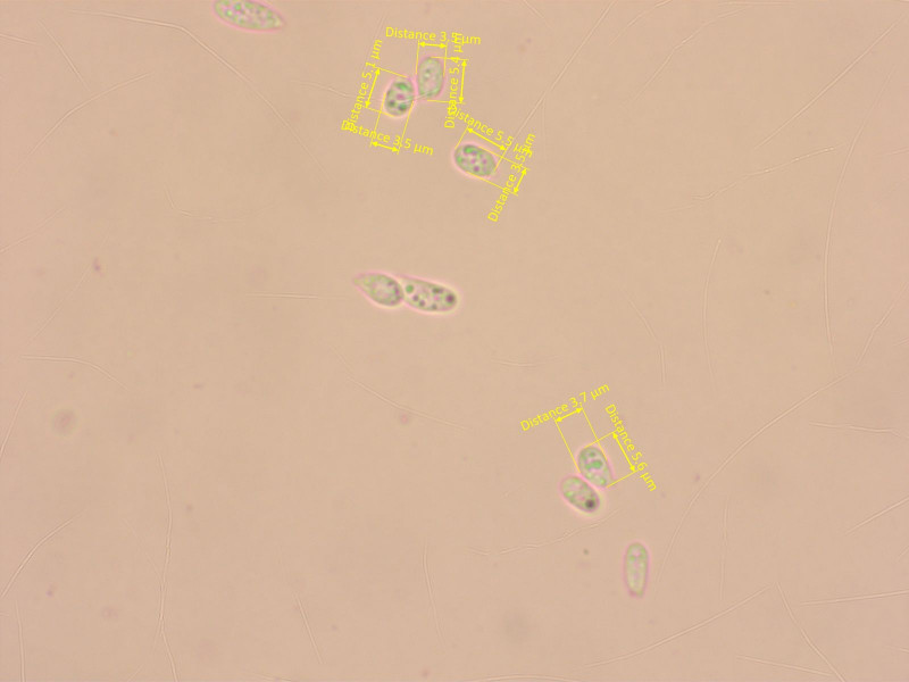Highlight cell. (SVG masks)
<instances>
[{"label":"cell","mask_w":909,"mask_h":682,"mask_svg":"<svg viewBox=\"0 0 909 682\" xmlns=\"http://www.w3.org/2000/svg\"><path fill=\"white\" fill-rule=\"evenodd\" d=\"M452 161L464 176L491 181L502 170L503 152L485 138L469 132L455 147Z\"/></svg>","instance_id":"1"},{"label":"cell","mask_w":909,"mask_h":682,"mask_svg":"<svg viewBox=\"0 0 909 682\" xmlns=\"http://www.w3.org/2000/svg\"><path fill=\"white\" fill-rule=\"evenodd\" d=\"M404 302L412 309L435 315L453 313L460 306L461 298L452 287L429 280L404 277Z\"/></svg>","instance_id":"2"},{"label":"cell","mask_w":909,"mask_h":682,"mask_svg":"<svg viewBox=\"0 0 909 682\" xmlns=\"http://www.w3.org/2000/svg\"><path fill=\"white\" fill-rule=\"evenodd\" d=\"M222 20L239 29L273 33L287 28L285 15L277 8L260 2H225L220 4Z\"/></svg>","instance_id":"3"},{"label":"cell","mask_w":909,"mask_h":682,"mask_svg":"<svg viewBox=\"0 0 909 682\" xmlns=\"http://www.w3.org/2000/svg\"><path fill=\"white\" fill-rule=\"evenodd\" d=\"M414 83L419 101L437 102L443 98L448 85V70L443 49L432 47L423 53L416 64Z\"/></svg>","instance_id":"4"},{"label":"cell","mask_w":909,"mask_h":682,"mask_svg":"<svg viewBox=\"0 0 909 682\" xmlns=\"http://www.w3.org/2000/svg\"><path fill=\"white\" fill-rule=\"evenodd\" d=\"M354 285L379 306L397 307L404 302L403 285L386 273H362L354 278Z\"/></svg>","instance_id":"5"},{"label":"cell","mask_w":909,"mask_h":682,"mask_svg":"<svg viewBox=\"0 0 909 682\" xmlns=\"http://www.w3.org/2000/svg\"><path fill=\"white\" fill-rule=\"evenodd\" d=\"M418 101L414 79L398 76L391 80L383 91L381 110L390 119L402 120L412 113Z\"/></svg>","instance_id":"6"},{"label":"cell","mask_w":909,"mask_h":682,"mask_svg":"<svg viewBox=\"0 0 909 682\" xmlns=\"http://www.w3.org/2000/svg\"><path fill=\"white\" fill-rule=\"evenodd\" d=\"M650 572V555L648 548L640 543H632L624 554L623 579L625 588L632 597H644L648 586Z\"/></svg>","instance_id":"7"},{"label":"cell","mask_w":909,"mask_h":682,"mask_svg":"<svg viewBox=\"0 0 909 682\" xmlns=\"http://www.w3.org/2000/svg\"><path fill=\"white\" fill-rule=\"evenodd\" d=\"M580 477L599 489L610 487L614 473L610 461L602 448L597 445L582 447L575 457Z\"/></svg>","instance_id":"8"},{"label":"cell","mask_w":909,"mask_h":682,"mask_svg":"<svg viewBox=\"0 0 909 682\" xmlns=\"http://www.w3.org/2000/svg\"><path fill=\"white\" fill-rule=\"evenodd\" d=\"M560 490L565 501L583 514L596 513L602 504L596 488L580 476L564 478Z\"/></svg>","instance_id":"9"},{"label":"cell","mask_w":909,"mask_h":682,"mask_svg":"<svg viewBox=\"0 0 909 682\" xmlns=\"http://www.w3.org/2000/svg\"><path fill=\"white\" fill-rule=\"evenodd\" d=\"M898 594L899 593L888 594V595L861 596V597H852V598H838V600L811 602L808 604H831V603H840V602H849V601H860V600H866V598H878V597H886V596L898 595Z\"/></svg>","instance_id":"10"},{"label":"cell","mask_w":909,"mask_h":682,"mask_svg":"<svg viewBox=\"0 0 909 682\" xmlns=\"http://www.w3.org/2000/svg\"><path fill=\"white\" fill-rule=\"evenodd\" d=\"M745 659H750V657H745ZM750 660H753V661L758 662V663H766V664H771V665H777V667L788 668V669H795V670L804 671V672L817 673V675L828 676V673H823V672L814 671V670H806V669H803V668L795 667V665L779 664V663H774V662H770V661H762V660H760V659H750Z\"/></svg>","instance_id":"11"},{"label":"cell","mask_w":909,"mask_h":682,"mask_svg":"<svg viewBox=\"0 0 909 682\" xmlns=\"http://www.w3.org/2000/svg\"><path fill=\"white\" fill-rule=\"evenodd\" d=\"M898 505H899V503L896 504V505H894V506L888 507V509H886V510L883 511V512H880V513H878V514L873 515V517H871V518H869V519L863 521V522L861 523V525H858V526L855 527L853 530L858 529V528H860V527L866 525V523H869V522H871L872 520H875V519L881 517V515H882L883 513H887V512H889L890 510L896 509V507H897ZM853 530H850V531H853Z\"/></svg>","instance_id":"12"}]
</instances>
